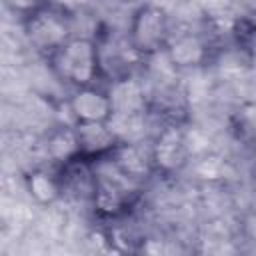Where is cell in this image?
<instances>
[{
	"label": "cell",
	"mask_w": 256,
	"mask_h": 256,
	"mask_svg": "<svg viewBox=\"0 0 256 256\" xmlns=\"http://www.w3.org/2000/svg\"><path fill=\"white\" fill-rule=\"evenodd\" d=\"M76 130L80 140V158L92 164L106 160L122 140L110 124H76Z\"/></svg>",
	"instance_id": "cell-8"
},
{
	"label": "cell",
	"mask_w": 256,
	"mask_h": 256,
	"mask_svg": "<svg viewBox=\"0 0 256 256\" xmlns=\"http://www.w3.org/2000/svg\"><path fill=\"white\" fill-rule=\"evenodd\" d=\"M106 160L122 176H126L132 182H142L148 178V174H154L152 162H150V150H142L134 142L120 140V144L114 148V152Z\"/></svg>",
	"instance_id": "cell-9"
},
{
	"label": "cell",
	"mask_w": 256,
	"mask_h": 256,
	"mask_svg": "<svg viewBox=\"0 0 256 256\" xmlns=\"http://www.w3.org/2000/svg\"><path fill=\"white\" fill-rule=\"evenodd\" d=\"M44 2H46V0H4V6H6L12 14H16V16L22 20V18H26L30 12H34L36 8H40Z\"/></svg>",
	"instance_id": "cell-14"
},
{
	"label": "cell",
	"mask_w": 256,
	"mask_h": 256,
	"mask_svg": "<svg viewBox=\"0 0 256 256\" xmlns=\"http://www.w3.org/2000/svg\"><path fill=\"white\" fill-rule=\"evenodd\" d=\"M170 36V16L162 6L146 2L132 12L126 42L138 58H152L164 52Z\"/></svg>",
	"instance_id": "cell-4"
},
{
	"label": "cell",
	"mask_w": 256,
	"mask_h": 256,
	"mask_svg": "<svg viewBox=\"0 0 256 256\" xmlns=\"http://www.w3.org/2000/svg\"><path fill=\"white\" fill-rule=\"evenodd\" d=\"M230 36L240 52L256 58V10H246L232 20Z\"/></svg>",
	"instance_id": "cell-13"
},
{
	"label": "cell",
	"mask_w": 256,
	"mask_h": 256,
	"mask_svg": "<svg viewBox=\"0 0 256 256\" xmlns=\"http://www.w3.org/2000/svg\"><path fill=\"white\" fill-rule=\"evenodd\" d=\"M46 152L50 160L58 166H66L74 160H80V140H78L76 124H64L52 128L46 138Z\"/></svg>",
	"instance_id": "cell-11"
},
{
	"label": "cell",
	"mask_w": 256,
	"mask_h": 256,
	"mask_svg": "<svg viewBox=\"0 0 256 256\" xmlns=\"http://www.w3.org/2000/svg\"><path fill=\"white\" fill-rule=\"evenodd\" d=\"M152 170L158 176H176L184 170L190 158L188 134L182 122H164L150 144Z\"/></svg>",
	"instance_id": "cell-5"
},
{
	"label": "cell",
	"mask_w": 256,
	"mask_h": 256,
	"mask_svg": "<svg viewBox=\"0 0 256 256\" xmlns=\"http://www.w3.org/2000/svg\"><path fill=\"white\" fill-rule=\"evenodd\" d=\"M164 56L174 70L202 68L212 62L214 44L202 32H180L170 36L164 48Z\"/></svg>",
	"instance_id": "cell-7"
},
{
	"label": "cell",
	"mask_w": 256,
	"mask_h": 256,
	"mask_svg": "<svg viewBox=\"0 0 256 256\" xmlns=\"http://www.w3.org/2000/svg\"><path fill=\"white\" fill-rule=\"evenodd\" d=\"M228 126L238 144L256 150V100H242L236 104L230 112Z\"/></svg>",
	"instance_id": "cell-12"
},
{
	"label": "cell",
	"mask_w": 256,
	"mask_h": 256,
	"mask_svg": "<svg viewBox=\"0 0 256 256\" xmlns=\"http://www.w3.org/2000/svg\"><path fill=\"white\" fill-rule=\"evenodd\" d=\"M72 124H110L116 116V106L110 90L90 84L72 88L66 100Z\"/></svg>",
	"instance_id": "cell-6"
},
{
	"label": "cell",
	"mask_w": 256,
	"mask_h": 256,
	"mask_svg": "<svg viewBox=\"0 0 256 256\" xmlns=\"http://www.w3.org/2000/svg\"><path fill=\"white\" fill-rule=\"evenodd\" d=\"M252 182H254V186H256V164H254V168H252Z\"/></svg>",
	"instance_id": "cell-15"
},
{
	"label": "cell",
	"mask_w": 256,
	"mask_h": 256,
	"mask_svg": "<svg viewBox=\"0 0 256 256\" xmlns=\"http://www.w3.org/2000/svg\"><path fill=\"white\" fill-rule=\"evenodd\" d=\"M20 22L26 42L46 60L74 36V14L56 0H46Z\"/></svg>",
	"instance_id": "cell-2"
},
{
	"label": "cell",
	"mask_w": 256,
	"mask_h": 256,
	"mask_svg": "<svg viewBox=\"0 0 256 256\" xmlns=\"http://www.w3.org/2000/svg\"><path fill=\"white\" fill-rule=\"evenodd\" d=\"M108 162V160H106ZM110 170H102L98 162L92 164L90 202L94 214L104 222H118L130 214L138 200L136 182L122 176L110 162Z\"/></svg>",
	"instance_id": "cell-3"
},
{
	"label": "cell",
	"mask_w": 256,
	"mask_h": 256,
	"mask_svg": "<svg viewBox=\"0 0 256 256\" xmlns=\"http://www.w3.org/2000/svg\"><path fill=\"white\" fill-rule=\"evenodd\" d=\"M48 64L54 76L70 88L98 84L102 78L100 42L92 36L74 34L48 58Z\"/></svg>",
	"instance_id": "cell-1"
},
{
	"label": "cell",
	"mask_w": 256,
	"mask_h": 256,
	"mask_svg": "<svg viewBox=\"0 0 256 256\" xmlns=\"http://www.w3.org/2000/svg\"><path fill=\"white\" fill-rule=\"evenodd\" d=\"M24 188L36 204L52 206L64 192V180L60 172H52L48 168H32L24 176Z\"/></svg>",
	"instance_id": "cell-10"
}]
</instances>
